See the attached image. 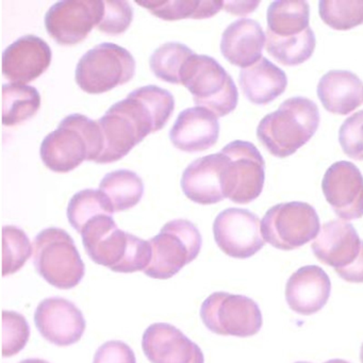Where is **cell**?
Returning a JSON list of instances; mask_svg holds the SVG:
<instances>
[{
    "mask_svg": "<svg viewBox=\"0 0 363 363\" xmlns=\"http://www.w3.org/2000/svg\"><path fill=\"white\" fill-rule=\"evenodd\" d=\"M360 360H361V363H363V344H362V346H361Z\"/></svg>",
    "mask_w": 363,
    "mask_h": 363,
    "instance_id": "cell-42",
    "label": "cell"
},
{
    "mask_svg": "<svg viewBox=\"0 0 363 363\" xmlns=\"http://www.w3.org/2000/svg\"><path fill=\"white\" fill-rule=\"evenodd\" d=\"M323 193L335 213L344 220L363 216V176L348 161L333 163L322 182Z\"/></svg>",
    "mask_w": 363,
    "mask_h": 363,
    "instance_id": "cell-15",
    "label": "cell"
},
{
    "mask_svg": "<svg viewBox=\"0 0 363 363\" xmlns=\"http://www.w3.org/2000/svg\"><path fill=\"white\" fill-rule=\"evenodd\" d=\"M142 347L152 363H205L201 347L167 323L150 325L144 333Z\"/></svg>",
    "mask_w": 363,
    "mask_h": 363,
    "instance_id": "cell-17",
    "label": "cell"
},
{
    "mask_svg": "<svg viewBox=\"0 0 363 363\" xmlns=\"http://www.w3.org/2000/svg\"><path fill=\"white\" fill-rule=\"evenodd\" d=\"M320 228L318 212L303 201L273 206L261 220L263 239L280 250L301 247L315 239Z\"/></svg>",
    "mask_w": 363,
    "mask_h": 363,
    "instance_id": "cell-9",
    "label": "cell"
},
{
    "mask_svg": "<svg viewBox=\"0 0 363 363\" xmlns=\"http://www.w3.org/2000/svg\"><path fill=\"white\" fill-rule=\"evenodd\" d=\"M324 363H350L348 361L343 360V359H331V360L326 361Z\"/></svg>",
    "mask_w": 363,
    "mask_h": 363,
    "instance_id": "cell-41",
    "label": "cell"
},
{
    "mask_svg": "<svg viewBox=\"0 0 363 363\" xmlns=\"http://www.w3.org/2000/svg\"><path fill=\"white\" fill-rule=\"evenodd\" d=\"M339 142L348 157L363 160V110L344 121L340 127Z\"/></svg>",
    "mask_w": 363,
    "mask_h": 363,
    "instance_id": "cell-36",
    "label": "cell"
},
{
    "mask_svg": "<svg viewBox=\"0 0 363 363\" xmlns=\"http://www.w3.org/2000/svg\"><path fill=\"white\" fill-rule=\"evenodd\" d=\"M137 4L165 21L209 18L224 8L222 0H138Z\"/></svg>",
    "mask_w": 363,
    "mask_h": 363,
    "instance_id": "cell-26",
    "label": "cell"
},
{
    "mask_svg": "<svg viewBox=\"0 0 363 363\" xmlns=\"http://www.w3.org/2000/svg\"><path fill=\"white\" fill-rule=\"evenodd\" d=\"M318 96L325 109L345 116L362 104L363 84L352 72L333 69L318 82Z\"/></svg>",
    "mask_w": 363,
    "mask_h": 363,
    "instance_id": "cell-23",
    "label": "cell"
},
{
    "mask_svg": "<svg viewBox=\"0 0 363 363\" xmlns=\"http://www.w3.org/2000/svg\"><path fill=\"white\" fill-rule=\"evenodd\" d=\"M267 52L284 65H298L307 61L315 48V35L311 28L293 37L279 38L267 30Z\"/></svg>",
    "mask_w": 363,
    "mask_h": 363,
    "instance_id": "cell-29",
    "label": "cell"
},
{
    "mask_svg": "<svg viewBox=\"0 0 363 363\" xmlns=\"http://www.w3.org/2000/svg\"><path fill=\"white\" fill-rule=\"evenodd\" d=\"M201 318L211 333L231 337H252L263 324L260 307L254 299L226 292H216L206 298Z\"/></svg>",
    "mask_w": 363,
    "mask_h": 363,
    "instance_id": "cell-10",
    "label": "cell"
},
{
    "mask_svg": "<svg viewBox=\"0 0 363 363\" xmlns=\"http://www.w3.org/2000/svg\"><path fill=\"white\" fill-rule=\"evenodd\" d=\"M331 281L324 269L318 265H306L289 278L286 286V301L295 313L312 315L328 303Z\"/></svg>",
    "mask_w": 363,
    "mask_h": 363,
    "instance_id": "cell-20",
    "label": "cell"
},
{
    "mask_svg": "<svg viewBox=\"0 0 363 363\" xmlns=\"http://www.w3.org/2000/svg\"><path fill=\"white\" fill-rule=\"evenodd\" d=\"M230 159L228 199L247 203L260 196L264 186L265 162L258 148L247 141L230 142L222 150Z\"/></svg>",
    "mask_w": 363,
    "mask_h": 363,
    "instance_id": "cell-13",
    "label": "cell"
},
{
    "mask_svg": "<svg viewBox=\"0 0 363 363\" xmlns=\"http://www.w3.org/2000/svg\"><path fill=\"white\" fill-rule=\"evenodd\" d=\"M193 55V50L184 44L178 42L162 44L150 56V69L159 79L171 84H182V67Z\"/></svg>",
    "mask_w": 363,
    "mask_h": 363,
    "instance_id": "cell-31",
    "label": "cell"
},
{
    "mask_svg": "<svg viewBox=\"0 0 363 363\" xmlns=\"http://www.w3.org/2000/svg\"><path fill=\"white\" fill-rule=\"evenodd\" d=\"M311 247L320 262L339 271L350 267L359 258L363 241L350 223L333 220L323 225Z\"/></svg>",
    "mask_w": 363,
    "mask_h": 363,
    "instance_id": "cell-18",
    "label": "cell"
},
{
    "mask_svg": "<svg viewBox=\"0 0 363 363\" xmlns=\"http://www.w3.org/2000/svg\"><path fill=\"white\" fill-rule=\"evenodd\" d=\"M20 363H50L48 361L42 360V359H26V360L21 361Z\"/></svg>",
    "mask_w": 363,
    "mask_h": 363,
    "instance_id": "cell-40",
    "label": "cell"
},
{
    "mask_svg": "<svg viewBox=\"0 0 363 363\" xmlns=\"http://www.w3.org/2000/svg\"><path fill=\"white\" fill-rule=\"evenodd\" d=\"M104 16L97 28L106 35H122L133 22V7L125 0H104Z\"/></svg>",
    "mask_w": 363,
    "mask_h": 363,
    "instance_id": "cell-35",
    "label": "cell"
},
{
    "mask_svg": "<svg viewBox=\"0 0 363 363\" xmlns=\"http://www.w3.org/2000/svg\"><path fill=\"white\" fill-rule=\"evenodd\" d=\"M320 120V111L314 101L307 97H291L260 121L257 137L272 155L284 158L313 137Z\"/></svg>",
    "mask_w": 363,
    "mask_h": 363,
    "instance_id": "cell-4",
    "label": "cell"
},
{
    "mask_svg": "<svg viewBox=\"0 0 363 363\" xmlns=\"http://www.w3.org/2000/svg\"><path fill=\"white\" fill-rule=\"evenodd\" d=\"M267 33L252 18H242L231 23L222 35L220 52L233 65L246 69L262 58Z\"/></svg>",
    "mask_w": 363,
    "mask_h": 363,
    "instance_id": "cell-22",
    "label": "cell"
},
{
    "mask_svg": "<svg viewBox=\"0 0 363 363\" xmlns=\"http://www.w3.org/2000/svg\"><path fill=\"white\" fill-rule=\"evenodd\" d=\"M41 106L39 91L24 84H8L3 86V124H21L35 116Z\"/></svg>",
    "mask_w": 363,
    "mask_h": 363,
    "instance_id": "cell-28",
    "label": "cell"
},
{
    "mask_svg": "<svg viewBox=\"0 0 363 363\" xmlns=\"http://www.w3.org/2000/svg\"><path fill=\"white\" fill-rule=\"evenodd\" d=\"M175 99L164 89L145 86L114 104L99 121L104 150L96 163H111L126 156L150 133L160 130L173 114Z\"/></svg>",
    "mask_w": 363,
    "mask_h": 363,
    "instance_id": "cell-1",
    "label": "cell"
},
{
    "mask_svg": "<svg viewBox=\"0 0 363 363\" xmlns=\"http://www.w3.org/2000/svg\"><path fill=\"white\" fill-rule=\"evenodd\" d=\"M103 150L104 137L99 123L76 113L63 118L58 128L46 135L40 154L48 169L67 173L84 161L96 162Z\"/></svg>",
    "mask_w": 363,
    "mask_h": 363,
    "instance_id": "cell-3",
    "label": "cell"
},
{
    "mask_svg": "<svg viewBox=\"0 0 363 363\" xmlns=\"http://www.w3.org/2000/svg\"><path fill=\"white\" fill-rule=\"evenodd\" d=\"M30 326L23 314L14 311L3 312V356L18 354L28 343Z\"/></svg>",
    "mask_w": 363,
    "mask_h": 363,
    "instance_id": "cell-34",
    "label": "cell"
},
{
    "mask_svg": "<svg viewBox=\"0 0 363 363\" xmlns=\"http://www.w3.org/2000/svg\"><path fill=\"white\" fill-rule=\"evenodd\" d=\"M309 18L305 0H276L267 9V31L279 38L298 35L309 28Z\"/></svg>",
    "mask_w": 363,
    "mask_h": 363,
    "instance_id": "cell-25",
    "label": "cell"
},
{
    "mask_svg": "<svg viewBox=\"0 0 363 363\" xmlns=\"http://www.w3.org/2000/svg\"><path fill=\"white\" fill-rule=\"evenodd\" d=\"M35 323L42 337L57 346L77 343L86 326L79 308L62 297L42 301L35 310Z\"/></svg>",
    "mask_w": 363,
    "mask_h": 363,
    "instance_id": "cell-16",
    "label": "cell"
},
{
    "mask_svg": "<svg viewBox=\"0 0 363 363\" xmlns=\"http://www.w3.org/2000/svg\"><path fill=\"white\" fill-rule=\"evenodd\" d=\"M180 79L197 107L207 108L216 116H227L237 108V86L216 59L193 55L182 67Z\"/></svg>",
    "mask_w": 363,
    "mask_h": 363,
    "instance_id": "cell-5",
    "label": "cell"
},
{
    "mask_svg": "<svg viewBox=\"0 0 363 363\" xmlns=\"http://www.w3.org/2000/svg\"><path fill=\"white\" fill-rule=\"evenodd\" d=\"M33 252V245L24 230L16 226L3 228V275L20 271Z\"/></svg>",
    "mask_w": 363,
    "mask_h": 363,
    "instance_id": "cell-33",
    "label": "cell"
},
{
    "mask_svg": "<svg viewBox=\"0 0 363 363\" xmlns=\"http://www.w3.org/2000/svg\"><path fill=\"white\" fill-rule=\"evenodd\" d=\"M93 363H137L130 346L122 341H109L97 350Z\"/></svg>",
    "mask_w": 363,
    "mask_h": 363,
    "instance_id": "cell-37",
    "label": "cell"
},
{
    "mask_svg": "<svg viewBox=\"0 0 363 363\" xmlns=\"http://www.w3.org/2000/svg\"><path fill=\"white\" fill-rule=\"evenodd\" d=\"M104 10V0H63L46 13V29L61 45H74L84 41L99 26Z\"/></svg>",
    "mask_w": 363,
    "mask_h": 363,
    "instance_id": "cell-12",
    "label": "cell"
},
{
    "mask_svg": "<svg viewBox=\"0 0 363 363\" xmlns=\"http://www.w3.org/2000/svg\"><path fill=\"white\" fill-rule=\"evenodd\" d=\"M33 265L48 284L61 290L75 288L86 267L73 238L63 229H44L33 241Z\"/></svg>",
    "mask_w": 363,
    "mask_h": 363,
    "instance_id": "cell-6",
    "label": "cell"
},
{
    "mask_svg": "<svg viewBox=\"0 0 363 363\" xmlns=\"http://www.w3.org/2000/svg\"><path fill=\"white\" fill-rule=\"evenodd\" d=\"M80 235L91 260L116 273L144 272L152 262L150 241L118 228L112 216L89 220Z\"/></svg>",
    "mask_w": 363,
    "mask_h": 363,
    "instance_id": "cell-2",
    "label": "cell"
},
{
    "mask_svg": "<svg viewBox=\"0 0 363 363\" xmlns=\"http://www.w3.org/2000/svg\"><path fill=\"white\" fill-rule=\"evenodd\" d=\"M50 45L37 35L20 38L3 55V73L13 84H28L42 75L52 62Z\"/></svg>",
    "mask_w": 363,
    "mask_h": 363,
    "instance_id": "cell-19",
    "label": "cell"
},
{
    "mask_svg": "<svg viewBox=\"0 0 363 363\" xmlns=\"http://www.w3.org/2000/svg\"><path fill=\"white\" fill-rule=\"evenodd\" d=\"M320 16L331 28L348 30L363 24V0H320Z\"/></svg>",
    "mask_w": 363,
    "mask_h": 363,
    "instance_id": "cell-32",
    "label": "cell"
},
{
    "mask_svg": "<svg viewBox=\"0 0 363 363\" xmlns=\"http://www.w3.org/2000/svg\"><path fill=\"white\" fill-rule=\"evenodd\" d=\"M135 60L124 48L101 43L88 50L76 67V82L89 94H101L133 79Z\"/></svg>",
    "mask_w": 363,
    "mask_h": 363,
    "instance_id": "cell-8",
    "label": "cell"
},
{
    "mask_svg": "<svg viewBox=\"0 0 363 363\" xmlns=\"http://www.w3.org/2000/svg\"><path fill=\"white\" fill-rule=\"evenodd\" d=\"M99 190L107 195L114 212L135 207L144 194V184L139 175L128 169L107 174L99 184Z\"/></svg>",
    "mask_w": 363,
    "mask_h": 363,
    "instance_id": "cell-27",
    "label": "cell"
},
{
    "mask_svg": "<svg viewBox=\"0 0 363 363\" xmlns=\"http://www.w3.org/2000/svg\"><path fill=\"white\" fill-rule=\"evenodd\" d=\"M295 363H311V362H303V361H298V362H295Z\"/></svg>",
    "mask_w": 363,
    "mask_h": 363,
    "instance_id": "cell-43",
    "label": "cell"
},
{
    "mask_svg": "<svg viewBox=\"0 0 363 363\" xmlns=\"http://www.w3.org/2000/svg\"><path fill=\"white\" fill-rule=\"evenodd\" d=\"M335 272L345 281L350 284H363V247L360 256L350 267Z\"/></svg>",
    "mask_w": 363,
    "mask_h": 363,
    "instance_id": "cell-38",
    "label": "cell"
},
{
    "mask_svg": "<svg viewBox=\"0 0 363 363\" xmlns=\"http://www.w3.org/2000/svg\"><path fill=\"white\" fill-rule=\"evenodd\" d=\"M114 213L111 201L101 190L79 191L67 206V218L74 229L82 233L89 220L99 216H112Z\"/></svg>",
    "mask_w": 363,
    "mask_h": 363,
    "instance_id": "cell-30",
    "label": "cell"
},
{
    "mask_svg": "<svg viewBox=\"0 0 363 363\" xmlns=\"http://www.w3.org/2000/svg\"><path fill=\"white\" fill-rule=\"evenodd\" d=\"M220 123L207 108L193 107L182 111L169 131L172 143L186 152H203L218 142Z\"/></svg>",
    "mask_w": 363,
    "mask_h": 363,
    "instance_id": "cell-21",
    "label": "cell"
},
{
    "mask_svg": "<svg viewBox=\"0 0 363 363\" xmlns=\"http://www.w3.org/2000/svg\"><path fill=\"white\" fill-rule=\"evenodd\" d=\"M150 243L152 262L144 274L155 279H169L197 258L203 239L192 222L179 218L167 223Z\"/></svg>",
    "mask_w": 363,
    "mask_h": 363,
    "instance_id": "cell-7",
    "label": "cell"
},
{
    "mask_svg": "<svg viewBox=\"0 0 363 363\" xmlns=\"http://www.w3.org/2000/svg\"><path fill=\"white\" fill-rule=\"evenodd\" d=\"M239 82L248 101L267 105L286 91L288 77L277 65L262 57L252 67L241 69Z\"/></svg>",
    "mask_w": 363,
    "mask_h": 363,
    "instance_id": "cell-24",
    "label": "cell"
},
{
    "mask_svg": "<svg viewBox=\"0 0 363 363\" xmlns=\"http://www.w3.org/2000/svg\"><path fill=\"white\" fill-rule=\"evenodd\" d=\"M259 4V0H228L224 1V9L230 13L243 16L254 11Z\"/></svg>",
    "mask_w": 363,
    "mask_h": 363,
    "instance_id": "cell-39",
    "label": "cell"
},
{
    "mask_svg": "<svg viewBox=\"0 0 363 363\" xmlns=\"http://www.w3.org/2000/svg\"><path fill=\"white\" fill-rule=\"evenodd\" d=\"M230 159L224 152L193 161L182 174L186 196L201 205H213L227 199Z\"/></svg>",
    "mask_w": 363,
    "mask_h": 363,
    "instance_id": "cell-14",
    "label": "cell"
},
{
    "mask_svg": "<svg viewBox=\"0 0 363 363\" xmlns=\"http://www.w3.org/2000/svg\"><path fill=\"white\" fill-rule=\"evenodd\" d=\"M213 235L220 250L235 259L250 258L265 244L260 218L241 208H229L220 212L213 223Z\"/></svg>",
    "mask_w": 363,
    "mask_h": 363,
    "instance_id": "cell-11",
    "label": "cell"
}]
</instances>
